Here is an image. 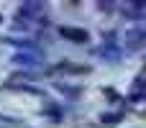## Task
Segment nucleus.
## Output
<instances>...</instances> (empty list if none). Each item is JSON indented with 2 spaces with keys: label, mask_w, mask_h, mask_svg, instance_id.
<instances>
[{
  "label": "nucleus",
  "mask_w": 146,
  "mask_h": 128,
  "mask_svg": "<svg viewBox=\"0 0 146 128\" xmlns=\"http://www.w3.org/2000/svg\"><path fill=\"white\" fill-rule=\"evenodd\" d=\"M118 118H121V115H103V123H105V121H108V123H118Z\"/></svg>",
  "instance_id": "7"
},
{
  "label": "nucleus",
  "mask_w": 146,
  "mask_h": 128,
  "mask_svg": "<svg viewBox=\"0 0 146 128\" xmlns=\"http://www.w3.org/2000/svg\"><path fill=\"white\" fill-rule=\"evenodd\" d=\"M41 13H44V5L41 3H23L18 8V18H26V23L28 21H38Z\"/></svg>",
  "instance_id": "1"
},
{
  "label": "nucleus",
  "mask_w": 146,
  "mask_h": 128,
  "mask_svg": "<svg viewBox=\"0 0 146 128\" xmlns=\"http://www.w3.org/2000/svg\"><path fill=\"white\" fill-rule=\"evenodd\" d=\"M15 62H21V64H36V56H31V54H18Z\"/></svg>",
  "instance_id": "6"
},
{
  "label": "nucleus",
  "mask_w": 146,
  "mask_h": 128,
  "mask_svg": "<svg viewBox=\"0 0 146 128\" xmlns=\"http://www.w3.org/2000/svg\"><path fill=\"white\" fill-rule=\"evenodd\" d=\"M126 46L128 49H141L144 46V31H128L126 33Z\"/></svg>",
  "instance_id": "3"
},
{
  "label": "nucleus",
  "mask_w": 146,
  "mask_h": 128,
  "mask_svg": "<svg viewBox=\"0 0 146 128\" xmlns=\"http://www.w3.org/2000/svg\"><path fill=\"white\" fill-rule=\"evenodd\" d=\"M56 90L69 95V97H80V87H72V85H64V82H56Z\"/></svg>",
  "instance_id": "5"
},
{
  "label": "nucleus",
  "mask_w": 146,
  "mask_h": 128,
  "mask_svg": "<svg viewBox=\"0 0 146 128\" xmlns=\"http://www.w3.org/2000/svg\"><path fill=\"white\" fill-rule=\"evenodd\" d=\"M59 33H62L64 38L74 41V44H87V38H90V33H87L85 28H72V26H62Z\"/></svg>",
  "instance_id": "2"
},
{
  "label": "nucleus",
  "mask_w": 146,
  "mask_h": 128,
  "mask_svg": "<svg viewBox=\"0 0 146 128\" xmlns=\"http://www.w3.org/2000/svg\"><path fill=\"white\" fill-rule=\"evenodd\" d=\"M56 69H62V72H72V74H85V72H87V67H77V64H67V62H62Z\"/></svg>",
  "instance_id": "4"
}]
</instances>
